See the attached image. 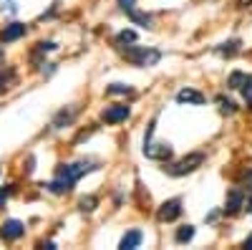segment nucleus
<instances>
[{"mask_svg": "<svg viewBox=\"0 0 252 250\" xmlns=\"http://www.w3.org/2000/svg\"><path fill=\"white\" fill-rule=\"evenodd\" d=\"M96 170V162H86V159H81V162H73V164H58V170H56V179L48 182L46 187L53 192V195H66L73 190V184L83 177V175H89Z\"/></svg>", "mask_w": 252, "mask_h": 250, "instance_id": "1", "label": "nucleus"}, {"mask_svg": "<svg viewBox=\"0 0 252 250\" xmlns=\"http://www.w3.org/2000/svg\"><path fill=\"white\" fill-rule=\"evenodd\" d=\"M124 58L129 61V64H134V66H157L159 61H161V51H157V48H146V46H126L124 51Z\"/></svg>", "mask_w": 252, "mask_h": 250, "instance_id": "2", "label": "nucleus"}, {"mask_svg": "<svg viewBox=\"0 0 252 250\" xmlns=\"http://www.w3.org/2000/svg\"><path fill=\"white\" fill-rule=\"evenodd\" d=\"M204 159H207V157H204L202 152H192V154L177 159L174 164H169V175H172V177H184V175H189V172L199 170V167L204 164Z\"/></svg>", "mask_w": 252, "mask_h": 250, "instance_id": "3", "label": "nucleus"}, {"mask_svg": "<svg viewBox=\"0 0 252 250\" xmlns=\"http://www.w3.org/2000/svg\"><path fill=\"white\" fill-rule=\"evenodd\" d=\"M144 154L149 157V159H157V162H166V159H172V147L166 142L154 144L152 137H146L144 139Z\"/></svg>", "mask_w": 252, "mask_h": 250, "instance_id": "4", "label": "nucleus"}, {"mask_svg": "<svg viewBox=\"0 0 252 250\" xmlns=\"http://www.w3.org/2000/svg\"><path fill=\"white\" fill-rule=\"evenodd\" d=\"M182 215V200L174 197V200H166L159 205V210H157V220L159 222H172Z\"/></svg>", "mask_w": 252, "mask_h": 250, "instance_id": "5", "label": "nucleus"}, {"mask_svg": "<svg viewBox=\"0 0 252 250\" xmlns=\"http://www.w3.org/2000/svg\"><path fill=\"white\" fill-rule=\"evenodd\" d=\"M245 197H247V192L242 190V187H235V190H229L227 202H224V213H227V215H237L242 207H245Z\"/></svg>", "mask_w": 252, "mask_h": 250, "instance_id": "6", "label": "nucleus"}, {"mask_svg": "<svg viewBox=\"0 0 252 250\" xmlns=\"http://www.w3.org/2000/svg\"><path fill=\"white\" fill-rule=\"evenodd\" d=\"M129 114H131L129 107H124V104H114V107H106V109H103L101 119L106 121V124H121V121L129 119Z\"/></svg>", "mask_w": 252, "mask_h": 250, "instance_id": "7", "label": "nucleus"}, {"mask_svg": "<svg viewBox=\"0 0 252 250\" xmlns=\"http://www.w3.org/2000/svg\"><path fill=\"white\" fill-rule=\"evenodd\" d=\"M23 233H26V225L20 222V220H5V222H3V227H0V238L8 240V243L18 240Z\"/></svg>", "mask_w": 252, "mask_h": 250, "instance_id": "8", "label": "nucleus"}, {"mask_svg": "<svg viewBox=\"0 0 252 250\" xmlns=\"http://www.w3.org/2000/svg\"><path fill=\"white\" fill-rule=\"evenodd\" d=\"M26 33H28V28L23 23H10V26H5L3 33H0V40H3V43H13V40L23 38Z\"/></svg>", "mask_w": 252, "mask_h": 250, "instance_id": "9", "label": "nucleus"}, {"mask_svg": "<svg viewBox=\"0 0 252 250\" xmlns=\"http://www.w3.org/2000/svg\"><path fill=\"white\" fill-rule=\"evenodd\" d=\"M177 101H179V104H194V107H199V104L207 101V96L199 94L197 89H182V91L177 94Z\"/></svg>", "mask_w": 252, "mask_h": 250, "instance_id": "10", "label": "nucleus"}, {"mask_svg": "<svg viewBox=\"0 0 252 250\" xmlns=\"http://www.w3.org/2000/svg\"><path fill=\"white\" fill-rule=\"evenodd\" d=\"M141 240H144L141 230H129V233H126V235L121 238L119 248H121V250H134V248H139V245H141Z\"/></svg>", "mask_w": 252, "mask_h": 250, "instance_id": "11", "label": "nucleus"}, {"mask_svg": "<svg viewBox=\"0 0 252 250\" xmlns=\"http://www.w3.org/2000/svg\"><path fill=\"white\" fill-rule=\"evenodd\" d=\"M76 114H78V109H76V107L58 111V114H56V119H53V127H56V129H63V127H68V124H71V121L76 119Z\"/></svg>", "mask_w": 252, "mask_h": 250, "instance_id": "12", "label": "nucleus"}, {"mask_svg": "<svg viewBox=\"0 0 252 250\" xmlns=\"http://www.w3.org/2000/svg\"><path fill=\"white\" fill-rule=\"evenodd\" d=\"M136 38H139V36H136V31L124 28V31H119V33H116V38H114V40H116V46H119V48H124L126 43H136Z\"/></svg>", "mask_w": 252, "mask_h": 250, "instance_id": "13", "label": "nucleus"}, {"mask_svg": "<svg viewBox=\"0 0 252 250\" xmlns=\"http://www.w3.org/2000/svg\"><path fill=\"white\" fill-rule=\"evenodd\" d=\"M126 15L131 18V23H136V26H141V28H152V15L139 13V10H129Z\"/></svg>", "mask_w": 252, "mask_h": 250, "instance_id": "14", "label": "nucleus"}, {"mask_svg": "<svg viewBox=\"0 0 252 250\" xmlns=\"http://www.w3.org/2000/svg\"><path fill=\"white\" fill-rule=\"evenodd\" d=\"M217 104H220V111L227 114V116H232L237 111V104L232 99H224V96H217Z\"/></svg>", "mask_w": 252, "mask_h": 250, "instance_id": "15", "label": "nucleus"}, {"mask_svg": "<svg viewBox=\"0 0 252 250\" xmlns=\"http://www.w3.org/2000/svg\"><path fill=\"white\" fill-rule=\"evenodd\" d=\"M245 81H247V73L235 71V73H229V78H227V89H242Z\"/></svg>", "mask_w": 252, "mask_h": 250, "instance_id": "16", "label": "nucleus"}, {"mask_svg": "<svg viewBox=\"0 0 252 250\" xmlns=\"http://www.w3.org/2000/svg\"><path fill=\"white\" fill-rule=\"evenodd\" d=\"M96 205H98V197H96V195H89V197H81V200H78L81 213H94Z\"/></svg>", "mask_w": 252, "mask_h": 250, "instance_id": "17", "label": "nucleus"}, {"mask_svg": "<svg viewBox=\"0 0 252 250\" xmlns=\"http://www.w3.org/2000/svg\"><path fill=\"white\" fill-rule=\"evenodd\" d=\"M106 94L109 96H129L131 86H126V83H111V86H106Z\"/></svg>", "mask_w": 252, "mask_h": 250, "instance_id": "18", "label": "nucleus"}, {"mask_svg": "<svg viewBox=\"0 0 252 250\" xmlns=\"http://www.w3.org/2000/svg\"><path fill=\"white\" fill-rule=\"evenodd\" d=\"M192 238H194V227H192V225H184V227H179L177 235H174V240H177V243H189Z\"/></svg>", "mask_w": 252, "mask_h": 250, "instance_id": "19", "label": "nucleus"}, {"mask_svg": "<svg viewBox=\"0 0 252 250\" xmlns=\"http://www.w3.org/2000/svg\"><path fill=\"white\" fill-rule=\"evenodd\" d=\"M217 51H220V53H224V56H232V53H237V51H240V40H227V43H222Z\"/></svg>", "mask_w": 252, "mask_h": 250, "instance_id": "20", "label": "nucleus"}, {"mask_svg": "<svg viewBox=\"0 0 252 250\" xmlns=\"http://www.w3.org/2000/svg\"><path fill=\"white\" fill-rule=\"evenodd\" d=\"M242 96L247 101V107H252V76H247V81L242 83Z\"/></svg>", "mask_w": 252, "mask_h": 250, "instance_id": "21", "label": "nucleus"}, {"mask_svg": "<svg viewBox=\"0 0 252 250\" xmlns=\"http://www.w3.org/2000/svg\"><path fill=\"white\" fill-rule=\"evenodd\" d=\"M13 78H15V73H13V71H8V76H5V73H0V91H5V89H10V83H13Z\"/></svg>", "mask_w": 252, "mask_h": 250, "instance_id": "22", "label": "nucleus"}, {"mask_svg": "<svg viewBox=\"0 0 252 250\" xmlns=\"http://www.w3.org/2000/svg\"><path fill=\"white\" fill-rule=\"evenodd\" d=\"M58 46L53 43V40H40V43H38V51H56Z\"/></svg>", "mask_w": 252, "mask_h": 250, "instance_id": "23", "label": "nucleus"}, {"mask_svg": "<svg viewBox=\"0 0 252 250\" xmlns=\"http://www.w3.org/2000/svg\"><path fill=\"white\" fill-rule=\"evenodd\" d=\"M119 3V8L124 10V13H129V10H134V0H116Z\"/></svg>", "mask_w": 252, "mask_h": 250, "instance_id": "24", "label": "nucleus"}, {"mask_svg": "<svg viewBox=\"0 0 252 250\" xmlns=\"http://www.w3.org/2000/svg\"><path fill=\"white\" fill-rule=\"evenodd\" d=\"M10 192H13V187H10V184H8V187H3V190H0V207L5 205V200L10 197Z\"/></svg>", "mask_w": 252, "mask_h": 250, "instance_id": "25", "label": "nucleus"}, {"mask_svg": "<svg viewBox=\"0 0 252 250\" xmlns=\"http://www.w3.org/2000/svg\"><path fill=\"white\" fill-rule=\"evenodd\" d=\"M3 10H8V13H18V5L13 3V0H3Z\"/></svg>", "mask_w": 252, "mask_h": 250, "instance_id": "26", "label": "nucleus"}, {"mask_svg": "<svg viewBox=\"0 0 252 250\" xmlns=\"http://www.w3.org/2000/svg\"><path fill=\"white\" fill-rule=\"evenodd\" d=\"M245 210L252 215V187H250V192H247V197H245Z\"/></svg>", "mask_w": 252, "mask_h": 250, "instance_id": "27", "label": "nucleus"}, {"mask_svg": "<svg viewBox=\"0 0 252 250\" xmlns=\"http://www.w3.org/2000/svg\"><path fill=\"white\" fill-rule=\"evenodd\" d=\"M245 248H250V250H252V235H250V238L245 240Z\"/></svg>", "mask_w": 252, "mask_h": 250, "instance_id": "28", "label": "nucleus"}]
</instances>
